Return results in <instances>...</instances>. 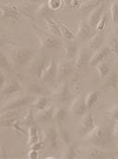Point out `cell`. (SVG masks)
<instances>
[{
	"mask_svg": "<svg viewBox=\"0 0 118 159\" xmlns=\"http://www.w3.org/2000/svg\"><path fill=\"white\" fill-rule=\"evenodd\" d=\"M40 130L37 125H34L28 128V146L37 143L39 141Z\"/></svg>",
	"mask_w": 118,
	"mask_h": 159,
	"instance_id": "obj_24",
	"label": "cell"
},
{
	"mask_svg": "<svg viewBox=\"0 0 118 159\" xmlns=\"http://www.w3.org/2000/svg\"><path fill=\"white\" fill-rule=\"evenodd\" d=\"M116 34H117V35H118V26H117V27H116Z\"/></svg>",
	"mask_w": 118,
	"mask_h": 159,
	"instance_id": "obj_51",
	"label": "cell"
},
{
	"mask_svg": "<svg viewBox=\"0 0 118 159\" xmlns=\"http://www.w3.org/2000/svg\"><path fill=\"white\" fill-rule=\"evenodd\" d=\"M18 9L20 13V15L24 16L25 18L32 20V22L35 20V14L36 9L34 10V7L31 4V2H23L20 5L18 6Z\"/></svg>",
	"mask_w": 118,
	"mask_h": 159,
	"instance_id": "obj_18",
	"label": "cell"
},
{
	"mask_svg": "<svg viewBox=\"0 0 118 159\" xmlns=\"http://www.w3.org/2000/svg\"><path fill=\"white\" fill-rule=\"evenodd\" d=\"M111 53L118 60V38H114L110 44Z\"/></svg>",
	"mask_w": 118,
	"mask_h": 159,
	"instance_id": "obj_41",
	"label": "cell"
},
{
	"mask_svg": "<svg viewBox=\"0 0 118 159\" xmlns=\"http://www.w3.org/2000/svg\"><path fill=\"white\" fill-rule=\"evenodd\" d=\"M88 111V107L86 104V100L85 97L83 96H79L77 98H75V100L74 101V102L72 103L71 106V112L73 115L77 116H84Z\"/></svg>",
	"mask_w": 118,
	"mask_h": 159,
	"instance_id": "obj_15",
	"label": "cell"
},
{
	"mask_svg": "<svg viewBox=\"0 0 118 159\" xmlns=\"http://www.w3.org/2000/svg\"><path fill=\"white\" fill-rule=\"evenodd\" d=\"M54 99L60 102V103H66L69 102V100L72 97V94L70 92V87L67 81L63 82L55 91L54 93Z\"/></svg>",
	"mask_w": 118,
	"mask_h": 159,
	"instance_id": "obj_9",
	"label": "cell"
},
{
	"mask_svg": "<svg viewBox=\"0 0 118 159\" xmlns=\"http://www.w3.org/2000/svg\"><path fill=\"white\" fill-rule=\"evenodd\" d=\"M94 28L88 23V20H81L79 22L77 32L75 34V37L81 41V42H87L91 39V37L94 35Z\"/></svg>",
	"mask_w": 118,
	"mask_h": 159,
	"instance_id": "obj_7",
	"label": "cell"
},
{
	"mask_svg": "<svg viewBox=\"0 0 118 159\" xmlns=\"http://www.w3.org/2000/svg\"><path fill=\"white\" fill-rule=\"evenodd\" d=\"M0 68H1V70H5L7 72H8L10 70V65L7 61V58L3 52L0 53Z\"/></svg>",
	"mask_w": 118,
	"mask_h": 159,
	"instance_id": "obj_38",
	"label": "cell"
},
{
	"mask_svg": "<svg viewBox=\"0 0 118 159\" xmlns=\"http://www.w3.org/2000/svg\"><path fill=\"white\" fill-rule=\"evenodd\" d=\"M54 12L55 11L51 9L48 1L46 2L43 1V3L40 6H38V7L36 8V14L39 16H43L44 18H50L51 16H53Z\"/></svg>",
	"mask_w": 118,
	"mask_h": 159,
	"instance_id": "obj_27",
	"label": "cell"
},
{
	"mask_svg": "<svg viewBox=\"0 0 118 159\" xmlns=\"http://www.w3.org/2000/svg\"><path fill=\"white\" fill-rule=\"evenodd\" d=\"M60 136L58 132V128L55 126L50 127L45 134V143L53 151L57 150L60 146Z\"/></svg>",
	"mask_w": 118,
	"mask_h": 159,
	"instance_id": "obj_8",
	"label": "cell"
},
{
	"mask_svg": "<svg viewBox=\"0 0 118 159\" xmlns=\"http://www.w3.org/2000/svg\"><path fill=\"white\" fill-rule=\"evenodd\" d=\"M57 73H58V64L55 58H52L49 63L46 66L41 77V83H54L57 80Z\"/></svg>",
	"mask_w": 118,
	"mask_h": 159,
	"instance_id": "obj_4",
	"label": "cell"
},
{
	"mask_svg": "<svg viewBox=\"0 0 118 159\" xmlns=\"http://www.w3.org/2000/svg\"><path fill=\"white\" fill-rule=\"evenodd\" d=\"M63 1V3H64V5H65V7H72V2H73V0H62Z\"/></svg>",
	"mask_w": 118,
	"mask_h": 159,
	"instance_id": "obj_47",
	"label": "cell"
},
{
	"mask_svg": "<svg viewBox=\"0 0 118 159\" xmlns=\"http://www.w3.org/2000/svg\"><path fill=\"white\" fill-rule=\"evenodd\" d=\"M111 53V49H110V47H104V48H99L98 50H96L91 59H90V61L88 63V65L90 67H93V66H96L97 64H99L100 62L102 61H104V60L106 59V57Z\"/></svg>",
	"mask_w": 118,
	"mask_h": 159,
	"instance_id": "obj_16",
	"label": "cell"
},
{
	"mask_svg": "<svg viewBox=\"0 0 118 159\" xmlns=\"http://www.w3.org/2000/svg\"><path fill=\"white\" fill-rule=\"evenodd\" d=\"M58 132H59V136L60 139L62 143H64L66 145H68L69 143H72L71 140V136L68 132V129H66V127L64 126V124L62 125H58Z\"/></svg>",
	"mask_w": 118,
	"mask_h": 159,
	"instance_id": "obj_32",
	"label": "cell"
},
{
	"mask_svg": "<svg viewBox=\"0 0 118 159\" xmlns=\"http://www.w3.org/2000/svg\"><path fill=\"white\" fill-rule=\"evenodd\" d=\"M27 157L29 159H36L38 158V151H35V150H32L29 151L28 155H27Z\"/></svg>",
	"mask_w": 118,
	"mask_h": 159,
	"instance_id": "obj_44",
	"label": "cell"
},
{
	"mask_svg": "<svg viewBox=\"0 0 118 159\" xmlns=\"http://www.w3.org/2000/svg\"><path fill=\"white\" fill-rule=\"evenodd\" d=\"M89 158L94 159H102V158H111L112 156L106 154L102 149H100V147H93L89 150L88 153Z\"/></svg>",
	"mask_w": 118,
	"mask_h": 159,
	"instance_id": "obj_31",
	"label": "cell"
},
{
	"mask_svg": "<svg viewBox=\"0 0 118 159\" xmlns=\"http://www.w3.org/2000/svg\"><path fill=\"white\" fill-rule=\"evenodd\" d=\"M67 117V110L65 107H59L55 109L53 120L57 123V125H62Z\"/></svg>",
	"mask_w": 118,
	"mask_h": 159,
	"instance_id": "obj_29",
	"label": "cell"
},
{
	"mask_svg": "<svg viewBox=\"0 0 118 159\" xmlns=\"http://www.w3.org/2000/svg\"><path fill=\"white\" fill-rule=\"evenodd\" d=\"M105 7H106L105 3H101L88 14V21L93 28H96L97 24L99 23L102 14L104 13Z\"/></svg>",
	"mask_w": 118,
	"mask_h": 159,
	"instance_id": "obj_12",
	"label": "cell"
},
{
	"mask_svg": "<svg viewBox=\"0 0 118 159\" xmlns=\"http://www.w3.org/2000/svg\"><path fill=\"white\" fill-rule=\"evenodd\" d=\"M110 116H111V118L115 121L118 122V106L115 107L111 112H110Z\"/></svg>",
	"mask_w": 118,
	"mask_h": 159,
	"instance_id": "obj_43",
	"label": "cell"
},
{
	"mask_svg": "<svg viewBox=\"0 0 118 159\" xmlns=\"http://www.w3.org/2000/svg\"><path fill=\"white\" fill-rule=\"evenodd\" d=\"M99 96H100V93L99 91L97 90H93V91H90L86 97H85V100H86V104H87V107L88 109H91L98 102L99 100Z\"/></svg>",
	"mask_w": 118,
	"mask_h": 159,
	"instance_id": "obj_33",
	"label": "cell"
},
{
	"mask_svg": "<svg viewBox=\"0 0 118 159\" xmlns=\"http://www.w3.org/2000/svg\"><path fill=\"white\" fill-rule=\"evenodd\" d=\"M34 101V97L33 96H23V97H18L14 100H11L7 103H6L2 109L1 113L7 112V111H11V110H17L20 107L26 106L28 104H32V102Z\"/></svg>",
	"mask_w": 118,
	"mask_h": 159,
	"instance_id": "obj_6",
	"label": "cell"
},
{
	"mask_svg": "<svg viewBox=\"0 0 118 159\" xmlns=\"http://www.w3.org/2000/svg\"><path fill=\"white\" fill-rule=\"evenodd\" d=\"M48 105V97H46L44 95H40L39 97L34 99V101L31 104V107H33L34 110L39 112V111H42L45 108H47Z\"/></svg>",
	"mask_w": 118,
	"mask_h": 159,
	"instance_id": "obj_26",
	"label": "cell"
},
{
	"mask_svg": "<svg viewBox=\"0 0 118 159\" xmlns=\"http://www.w3.org/2000/svg\"><path fill=\"white\" fill-rule=\"evenodd\" d=\"M19 115L16 112V110L7 111L1 114V120L0 125L2 128H10L13 127V125L18 121Z\"/></svg>",
	"mask_w": 118,
	"mask_h": 159,
	"instance_id": "obj_14",
	"label": "cell"
},
{
	"mask_svg": "<svg viewBox=\"0 0 118 159\" xmlns=\"http://www.w3.org/2000/svg\"><path fill=\"white\" fill-rule=\"evenodd\" d=\"M118 85V74L116 72H111L104 79L102 86L104 89H115Z\"/></svg>",
	"mask_w": 118,
	"mask_h": 159,
	"instance_id": "obj_23",
	"label": "cell"
},
{
	"mask_svg": "<svg viewBox=\"0 0 118 159\" xmlns=\"http://www.w3.org/2000/svg\"><path fill=\"white\" fill-rule=\"evenodd\" d=\"M81 1H82V3H83V2H85V1H88V0H81Z\"/></svg>",
	"mask_w": 118,
	"mask_h": 159,
	"instance_id": "obj_52",
	"label": "cell"
},
{
	"mask_svg": "<svg viewBox=\"0 0 118 159\" xmlns=\"http://www.w3.org/2000/svg\"><path fill=\"white\" fill-rule=\"evenodd\" d=\"M34 109L33 107H30L27 115L24 116V118L20 121V125L21 126H24V127H31V126H34V125H36V119H35V116H34Z\"/></svg>",
	"mask_w": 118,
	"mask_h": 159,
	"instance_id": "obj_30",
	"label": "cell"
},
{
	"mask_svg": "<svg viewBox=\"0 0 118 159\" xmlns=\"http://www.w3.org/2000/svg\"><path fill=\"white\" fill-rule=\"evenodd\" d=\"M64 52H65V59L67 61H72L76 58L78 53V43L75 40L65 41L64 44Z\"/></svg>",
	"mask_w": 118,
	"mask_h": 159,
	"instance_id": "obj_19",
	"label": "cell"
},
{
	"mask_svg": "<svg viewBox=\"0 0 118 159\" xmlns=\"http://www.w3.org/2000/svg\"><path fill=\"white\" fill-rule=\"evenodd\" d=\"M44 143L42 142V141H38L37 143H34V144H32L31 146H30V148L32 149V150H35V151H40V150H42V148L44 147Z\"/></svg>",
	"mask_w": 118,
	"mask_h": 159,
	"instance_id": "obj_42",
	"label": "cell"
},
{
	"mask_svg": "<svg viewBox=\"0 0 118 159\" xmlns=\"http://www.w3.org/2000/svg\"><path fill=\"white\" fill-rule=\"evenodd\" d=\"M21 89V86L20 82L17 79H11L7 81L3 88H1V95L4 96H9L16 92H19Z\"/></svg>",
	"mask_w": 118,
	"mask_h": 159,
	"instance_id": "obj_17",
	"label": "cell"
},
{
	"mask_svg": "<svg viewBox=\"0 0 118 159\" xmlns=\"http://www.w3.org/2000/svg\"><path fill=\"white\" fill-rule=\"evenodd\" d=\"M45 19V21H46V25L48 27V30L49 31V33H51L52 34L60 37V38H62V35H61V30H60V26L58 24L57 21L53 20L51 18H44Z\"/></svg>",
	"mask_w": 118,
	"mask_h": 159,
	"instance_id": "obj_25",
	"label": "cell"
},
{
	"mask_svg": "<svg viewBox=\"0 0 118 159\" xmlns=\"http://www.w3.org/2000/svg\"><path fill=\"white\" fill-rule=\"evenodd\" d=\"M114 136L115 133L112 132L108 125H100L88 135V140L97 147L107 148L113 146Z\"/></svg>",
	"mask_w": 118,
	"mask_h": 159,
	"instance_id": "obj_1",
	"label": "cell"
},
{
	"mask_svg": "<svg viewBox=\"0 0 118 159\" xmlns=\"http://www.w3.org/2000/svg\"><path fill=\"white\" fill-rule=\"evenodd\" d=\"M82 4V1L81 0H73V2H72V7H78L80 5Z\"/></svg>",
	"mask_w": 118,
	"mask_h": 159,
	"instance_id": "obj_46",
	"label": "cell"
},
{
	"mask_svg": "<svg viewBox=\"0 0 118 159\" xmlns=\"http://www.w3.org/2000/svg\"><path fill=\"white\" fill-rule=\"evenodd\" d=\"M6 83H7V78L5 77L4 73H3V71L1 70V72H0V87L3 88V87L5 86Z\"/></svg>",
	"mask_w": 118,
	"mask_h": 159,
	"instance_id": "obj_45",
	"label": "cell"
},
{
	"mask_svg": "<svg viewBox=\"0 0 118 159\" xmlns=\"http://www.w3.org/2000/svg\"><path fill=\"white\" fill-rule=\"evenodd\" d=\"M20 13L18 7L11 5H1V19L2 20H19Z\"/></svg>",
	"mask_w": 118,
	"mask_h": 159,
	"instance_id": "obj_10",
	"label": "cell"
},
{
	"mask_svg": "<svg viewBox=\"0 0 118 159\" xmlns=\"http://www.w3.org/2000/svg\"><path fill=\"white\" fill-rule=\"evenodd\" d=\"M48 3L49 7H51V9L54 11L60 10L62 7V6L64 5L62 0H48Z\"/></svg>",
	"mask_w": 118,
	"mask_h": 159,
	"instance_id": "obj_40",
	"label": "cell"
},
{
	"mask_svg": "<svg viewBox=\"0 0 118 159\" xmlns=\"http://www.w3.org/2000/svg\"><path fill=\"white\" fill-rule=\"evenodd\" d=\"M99 4H101L98 0H88L83 2L77 7V13L81 15H88Z\"/></svg>",
	"mask_w": 118,
	"mask_h": 159,
	"instance_id": "obj_21",
	"label": "cell"
},
{
	"mask_svg": "<svg viewBox=\"0 0 118 159\" xmlns=\"http://www.w3.org/2000/svg\"><path fill=\"white\" fill-rule=\"evenodd\" d=\"M29 91L31 93H34V94H36V95H44L45 89H43V87H41L40 84L36 83V84H32L30 86Z\"/></svg>",
	"mask_w": 118,
	"mask_h": 159,
	"instance_id": "obj_39",
	"label": "cell"
},
{
	"mask_svg": "<svg viewBox=\"0 0 118 159\" xmlns=\"http://www.w3.org/2000/svg\"><path fill=\"white\" fill-rule=\"evenodd\" d=\"M54 112H55V107L53 104H51V105L48 106L47 108H45L44 110L37 112V114L35 116V119L38 122H42V123L49 122V121L53 120Z\"/></svg>",
	"mask_w": 118,
	"mask_h": 159,
	"instance_id": "obj_20",
	"label": "cell"
},
{
	"mask_svg": "<svg viewBox=\"0 0 118 159\" xmlns=\"http://www.w3.org/2000/svg\"><path fill=\"white\" fill-rule=\"evenodd\" d=\"M92 50L89 48H81L78 50L77 56L75 58V68H81L87 64L89 63L90 59L92 57L93 54Z\"/></svg>",
	"mask_w": 118,
	"mask_h": 159,
	"instance_id": "obj_13",
	"label": "cell"
},
{
	"mask_svg": "<svg viewBox=\"0 0 118 159\" xmlns=\"http://www.w3.org/2000/svg\"><path fill=\"white\" fill-rule=\"evenodd\" d=\"M59 26H60V30H61V35H62V38L65 39V41H71V40H74V37H75V34L74 33L71 31V29H69L66 25H64L62 22L61 21H57Z\"/></svg>",
	"mask_w": 118,
	"mask_h": 159,
	"instance_id": "obj_34",
	"label": "cell"
},
{
	"mask_svg": "<svg viewBox=\"0 0 118 159\" xmlns=\"http://www.w3.org/2000/svg\"><path fill=\"white\" fill-rule=\"evenodd\" d=\"M96 127V120L91 113H86L81 119L78 133L81 137L88 136Z\"/></svg>",
	"mask_w": 118,
	"mask_h": 159,
	"instance_id": "obj_5",
	"label": "cell"
},
{
	"mask_svg": "<svg viewBox=\"0 0 118 159\" xmlns=\"http://www.w3.org/2000/svg\"><path fill=\"white\" fill-rule=\"evenodd\" d=\"M31 28L34 34L37 36L41 48L43 49H56L59 48L61 46V38L52 34L51 33H48L47 31H44L43 29L39 28L37 25H35L34 22H31Z\"/></svg>",
	"mask_w": 118,
	"mask_h": 159,
	"instance_id": "obj_2",
	"label": "cell"
},
{
	"mask_svg": "<svg viewBox=\"0 0 118 159\" xmlns=\"http://www.w3.org/2000/svg\"><path fill=\"white\" fill-rule=\"evenodd\" d=\"M115 136L117 138V140H118V122H117V124L116 125V127H115Z\"/></svg>",
	"mask_w": 118,
	"mask_h": 159,
	"instance_id": "obj_48",
	"label": "cell"
},
{
	"mask_svg": "<svg viewBox=\"0 0 118 159\" xmlns=\"http://www.w3.org/2000/svg\"><path fill=\"white\" fill-rule=\"evenodd\" d=\"M75 68V64L71 62V61H61L58 64V73H57V80L62 81L65 80Z\"/></svg>",
	"mask_w": 118,
	"mask_h": 159,
	"instance_id": "obj_11",
	"label": "cell"
},
{
	"mask_svg": "<svg viewBox=\"0 0 118 159\" xmlns=\"http://www.w3.org/2000/svg\"><path fill=\"white\" fill-rule=\"evenodd\" d=\"M27 2H31V3H36V2H41V1H44V0H25Z\"/></svg>",
	"mask_w": 118,
	"mask_h": 159,
	"instance_id": "obj_49",
	"label": "cell"
},
{
	"mask_svg": "<svg viewBox=\"0 0 118 159\" xmlns=\"http://www.w3.org/2000/svg\"><path fill=\"white\" fill-rule=\"evenodd\" d=\"M34 51L26 48H14L10 50V56L17 65L26 64L32 58Z\"/></svg>",
	"mask_w": 118,
	"mask_h": 159,
	"instance_id": "obj_3",
	"label": "cell"
},
{
	"mask_svg": "<svg viewBox=\"0 0 118 159\" xmlns=\"http://www.w3.org/2000/svg\"><path fill=\"white\" fill-rule=\"evenodd\" d=\"M96 69L99 74V77L101 80H103L111 72V65L106 61H102L96 65Z\"/></svg>",
	"mask_w": 118,
	"mask_h": 159,
	"instance_id": "obj_28",
	"label": "cell"
},
{
	"mask_svg": "<svg viewBox=\"0 0 118 159\" xmlns=\"http://www.w3.org/2000/svg\"><path fill=\"white\" fill-rule=\"evenodd\" d=\"M103 41H104V34H103V32H97V34H95L91 37V39L88 41L89 49H91L92 51L98 50L99 48H101Z\"/></svg>",
	"mask_w": 118,
	"mask_h": 159,
	"instance_id": "obj_22",
	"label": "cell"
},
{
	"mask_svg": "<svg viewBox=\"0 0 118 159\" xmlns=\"http://www.w3.org/2000/svg\"><path fill=\"white\" fill-rule=\"evenodd\" d=\"M108 20H109V15H108L107 12H104L102 14V16L99 23L96 26L97 32H103L104 29H105V27H106V25H107V23H108Z\"/></svg>",
	"mask_w": 118,
	"mask_h": 159,
	"instance_id": "obj_36",
	"label": "cell"
},
{
	"mask_svg": "<svg viewBox=\"0 0 118 159\" xmlns=\"http://www.w3.org/2000/svg\"><path fill=\"white\" fill-rule=\"evenodd\" d=\"M98 1H99L100 3H104V2H105L106 0H98Z\"/></svg>",
	"mask_w": 118,
	"mask_h": 159,
	"instance_id": "obj_50",
	"label": "cell"
},
{
	"mask_svg": "<svg viewBox=\"0 0 118 159\" xmlns=\"http://www.w3.org/2000/svg\"><path fill=\"white\" fill-rule=\"evenodd\" d=\"M76 149H77V146H76V143H69V144L67 145V148H66L65 153H64L63 156H62V158H76Z\"/></svg>",
	"mask_w": 118,
	"mask_h": 159,
	"instance_id": "obj_35",
	"label": "cell"
},
{
	"mask_svg": "<svg viewBox=\"0 0 118 159\" xmlns=\"http://www.w3.org/2000/svg\"><path fill=\"white\" fill-rule=\"evenodd\" d=\"M110 13H111L113 22H115V23L118 22V0H116L112 3L111 8H110Z\"/></svg>",
	"mask_w": 118,
	"mask_h": 159,
	"instance_id": "obj_37",
	"label": "cell"
}]
</instances>
